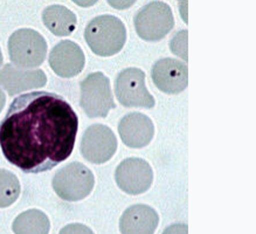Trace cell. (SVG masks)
Masks as SVG:
<instances>
[{
  "label": "cell",
  "mask_w": 256,
  "mask_h": 234,
  "mask_svg": "<svg viewBox=\"0 0 256 234\" xmlns=\"http://www.w3.org/2000/svg\"><path fill=\"white\" fill-rule=\"evenodd\" d=\"M78 117L62 96L33 92L13 100L0 122V148L25 174L50 171L74 150Z\"/></svg>",
  "instance_id": "cell-1"
},
{
  "label": "cell",
  "mask_w": 256,
  "mask_h": 234,
  "mask_svg": "<svg viewBox=\"0 0 256 234\" xmlns=\"http://www.w3.org/2000/svg\"><path fill=\"white\" fill-rule=\"evenodd\" d=\"M84 39L92 53L98 56H112L126 44V28L115 16H98L86 27Z\"/></svg>",
  "instance_id": "cell-2"
},
{
  "label": "cell",
  "mask_w": 256,
  "mask_h": 234,
  "mask_svg": "<svg viewBox=\"0 0 256 234\" xmlns=\"http://www.w3.org/2000/svg\"><path fill=\"white\" fill-rule=\"evenodd\" d=\"M94 185V174L80 162H72L61 168L52 180V186L58 197L72 202L87 198Z\"/></svg>",
  "instance_id": "cell-3"
},
{
  "label": "cell",
  "mask_w": 256,
  "mask_h": 234,
  "mask_svg": "<svg viewBox=\"0 0 256 234\" xmlns=\"http://www.w3.org/2000/svg\"><path fill=\"white\" fill-rule=\"evenodd\" d=\"M8 55L12 64L22 70H33L44 64L47 42L36 30L20 28L8 38Z\"/></svg>",
  "instance_id": "cell-4"
},
{
  "label": "cell",
  "mask_w": 256,
  "mask_h": 234,
  "mask_svg": "<svg viewBox=\"0 0 256 234\" xmlns=\"http://www.w3.org/2000/svg\"><path fill=\"white\" fill-rule=\"evenodd\" d=\"M80 106L90 118H103L116 106L110 80L101 72L89 74L81 82Z\"/></svg>",
  "instance_id": "cell-5"
},
{
  "label": "cell",
  "mask_w": 256,
  "mask_h": 234,
  "mask_svg": "<svg viewBox=\"0 0 256 234\" xmlns=\"http://www.w3.org/2000/svg\"><path fill=\"white\" fill-rule=\"evenodd\" d=\"M174 27V16L166 2H152L134 16V28L145 41H159Z\"/></svg>",
  "instance_id": "cell-6"
},
{
  "label": "cell",
  "mask_w": 256,
  "mask_h": 234,
  "mask_svg": "<svg viewBox=\"0 0 256 234\" xmlns=\"http://www.w3.org/2000/svg\"><path fill=\"white\" fill-rule=\"evenodd\" d=\"M115 94L120 104L128 108L151 109L156 104L145 86V73L140 68H126L117 75Z\"/></svg>",
  "instance_id": "cell-7"
},
{
  "label": "cell",
  "mask_w": 256,
  "mask_h": 234,
  "mask_svg": "<svg viewBox=\"0 0 256 234\" xmlns=\"http://www.w3.org/2000/svg\"><path fill=\"white\" fill-rule=\"evenodd\" d=\"M117 150V138L109 126H90L83 134L81 154L92 164H103L112 160Z\"/></svg>",
  "instance_id": "cell-8"
},
{
  "label": "cell",
  "mask_w": 256,
  "mask_h": 234,
  "mask_svg": "<svg viewBox=\"0 0 256 234\" xmlns=\"http://www.w3.org/2000/svg\"><path fill=\"white\" fill-rule=\"evenodd\" d=\"M115 180L117 186L123 192L138 196L151 188L154 171L146 160L140 158H126L117 166Z\"/></svg>",
  "instance_id": "cell-9"
},
{
  "label": "cell",
  "mask_w": 256,
  "mask_h": 234,
  "mask_svg": "<svg viewBox=\"0 0 256 234\" xmlns=\"http://www.w3.org/2000/svg\"><path fill=\"white\" fill-rule=\"evenodd\" d=\"M151 78L160 92L171 95L179 94L188 88V68L177 58H160L152 67Z\"/></svg>",
  "instance_id": "cell-10"
},
{
  "label": "cell",
  "mask_w": 256,
  "mask_h": 234,
  "mask_svg": "<svg viewBox=\"0 0 256 234\" xmlns=\"http://www.w3.org/2000/svg\"><path fill=\"white\" fill-rule=\"evenodd\" d=\"M50 66L58 76L72 78L83 70L86 56L82 48L70 40L60 41L50 50Z\"/></svg>",
  "instance_id": "cell-11"
},
{
  "label": "cell",
  "mask_w": 256,
  "mask_h": 234,
  "mask_svg": "<svg viewBox=\"0 0 256 234\" xmlns=\"http://www.w3.org/2000/svg\"><path fill=\"white\" fill-rule=\"evenodd\" d=\"M46 84L47 76L42 70H22L8 64L0 70V88L11 96L42 88Z\"/></svg>",
  "instance_id": "cell-12"
},
{
  "label": "cell",
  "mask_w": 256,
  "mask_h": 234,
  "mask_svg": "<svg viewBox=\"0 0 256 234\" xmlns=\"http://www.w3.org/2000/svg\"><path fill=\"white\" fill-rule=\"evenodd\" d=\"M118 132L126 146L140 149L148 146L154 138V126L144 114L130 112L120 121Z\"/></svg>",
  "instance_id": "cell-13"
},
{
  "label": "cell",
  "mask_w": 256,
  "mask_h": 234,
  "mask_svg": "<svg viewBox=\"0 0 256 234\" xmlns=\"http://www.w3.org/2000/svg\"><path fill=\"white\" fill-rule=\"evenodd\" d=\"M158 225L157 211L145 204L129 206L120 218V234H154Z\"/></svg>",
  "instance_id": "cell-14"
},
{
  "label": "cell",
  "mask_w": 256,
  "mask_h": 234,
  "mask_svg": "<svg viewBox=\"0 0 256 234\" xmlns=\"http://www.w3.org/2000/svg\"><path fill=\"white\" fill-rule=\"evenodd\" d=\"M42 22L44 26L56 36H68L78 25L75 13L62 5H50L44 10Z\"/></svg>",
  "instance_id": "cell-15"
},
{
  "label": "cell",
  "mask_w": 256,
  "mask_h": 234,
  "mask_svg": "<svg viewBox=\"0 0 256 234\" xmlns=\"http://www.w3.org/2000/svg\"><path fill=\"white\" fill-rule=\"evenodd\" d=\"M12 230L14 234H50V220L44 212L30 208L16 216Z\"/></svg>",
  "instance_id": "cell-16"
},
{
  "label": "cell",
  "mask_w": 256,
  "mask_h": 234,
  "mask_svg": "<svg viewBox=\"0 0 256 234\" xmlns=\"http://www.w3.org/2000/svg\"><path fill=\"white\" fill-rule=\"evenodd\" d=\"M22 186L18 177L11 171L0 168V208H10L18 200Z\"/></svg>",
  "instance_id": "cell-17"
},
{
  "label": "cell",
  "mask_w": 256,
  "mask_h": 234,
  "mask_svg": "<svg viewBox=\"0 0 256 234\" xmlns=\"http://www.w3.org/2000/svg\"><path fill=\"white\" fill-rule=\"evenodd\" d=\"M171 50L182 60L188 61V30H182L176 34L171 41Z\"/></svg>",
  "instance_id": "cell-18"
},
{
  "label": "cell",
  "mask_w": 256,
  "mask_h": 234,
  "mask_svg": "<svg viewBox=\"0 0 256 234\" xmlns=\"http://www.w3.org/2000/svg\"><path fill=\"white\" fill-rule=\"evenodd\" d=\"M58 234H95L90 227L83 225V224L74 222L62 227Z\"/></svg>",
  "instance_id": "cell-19"
},
{
  "label": "cell",
  "mask_w": 256,
  "mask_h": 234,
  "mask_svg": "<svg viewBox=\"0 0 256 234\" xmlns=\"http://www.w3.org/2000/svg\"><path fill=\"white\" fill-rule=\"evenodd\" d=\"M162 234H188V227L186 224H174L166 227Z\"/></svg>",
  "instance_id": "cell-20"
},
{
  "label": "cell",
  "mask_w": 256,
  "mask_h": 234,
  "mask_svg": "<svg viewBox=\"0 0 256 234\" xmlns=\"http://www.w3.org/2000/svg\"><path fill=\"white\" fill-rule=\"evenodd\" d=\"M5 103H6V95L5 92L0 89V112H2V110L4 109Z\"/></svg>",
  "instance_id": "cell-21"
},
{
  "label": "cell",
  "mask_w": 256,
  "mask_h": 234,
  "mask_svg": "<svg viewBox=\"0 0 256 234\" xmlns=\"http://www.w3.org/2000/svg\"><path fill=\"white\" fill-rule=\"evenodd\" d=\"M2 61H4V58H2V50H0V67H2Z\"/></svg>",
  "instance_id": "cell-22"
}]
</instances>
